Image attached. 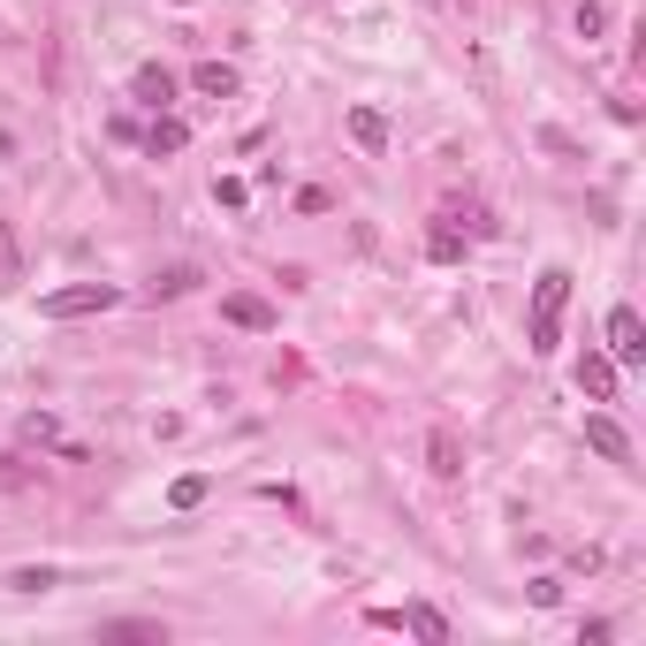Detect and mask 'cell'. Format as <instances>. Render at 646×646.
Returning a JSON list of instances; mask_svg holds the SVG:
<instances>
[{"mask_svg": "<svg viewBox=\"0 0 646 646\" xmlns=\"http://www.w3.org/2000/svg\"><path fill=\"white\" fill-rule=\"evenodd\" d=\"M562 304H570V266H548V274L532 282V320H525V335H532L540 358L562 343Z\"/></svg>", "mask_w": 646, "mask_h": 646, "instance_id": "1", "label": "cell"}, {"mask_svg": "<svg viewBox=\"0 0 646 646\" xmlns=\"http://www.w3.org/2000/svg\"><path fill=\"white\" fill-rule=\"evenodd\" d=\"M115 304H123L115 282H69V290H46L39 312L46 320H91V312H115Z\"/></svg>", "mask_w": 646, "mask_h": 646, "instance_id": "2", "label": "cell"}, {"mask_svg": "<svg viewBox=\"0 0 646 646\" xmlns=\"http://www.w3.org/2000/svg\"><path fill=\"white\" fill-rule=\"evenodd\" d=\"M608 358H616V365H646V320L632 304L608 312Z\"/></svg>", "mask_w": 646, "mask_h": 646, "instance_id": "3", "label": "cell"}, {"mask_svg": "<svg viewBox=\"0 0 646 646\" xmlns=\"http://www.w3.org/2000/svg\"><path fill=\"white\" fill-rule=\"evenodd\" d=\"M586 449H594V457H608V464H624V472H632V433L616 427L608 411H586Z\"/></svg>", "mask_w": 646, "mask_h": 646, "instance_id": "4", "label": "cell"}, {"mask_svg": "<svg viewBox=\"0 0 646 646\" xmlns=\"http://www.w3.org/2000/svg\"><path fill=\"white\" fill-rule=\"evenodd\" d=\"M221 320H228V327H244V335H274V304H266V297H252V290L221 297Z\"/></svg>", "mask_w": 646, "mask_h": 646, "instance_id": "5", "label": "cell"}, {"mask_svg": "<svg viewBox=\"0 0 646 646\" xmlns=\"http://www.w3.org/2000/svg\"><path fill=\"white\" fill-rule=\"evenodd\" d=\"M578 388H586L594 403H616V358H608V350H586V358H578Z\"/></svg>", "mask_w": 646, "mask_h": 646, "instance_id": "6", "label": "cell"}, {"mask_svg": "<svg viewBox=\"0 0 646 646\" xmlns=\"http://www.w3.org/2000/svg\"><path fill=\"white\" fill-rule=\"evenodd\" d=\"M137 145H145L153 160H168V153H183V145H190V129L175 123V115H153V129H137Z\"/></svg>", "mask_w": 646, "mask_h": 646, "instance_id": "7", "label": "cell"}, {"mask_svg": "<svg viewBox=\"0 0 646 646\" xmlns=\"http://www.w3.org/2000/svg\"><path fill=\"white\" fill-rule=\"evenodd\" d=\"M129 91H137V99H145L153 115H160V107H168V99H175V69H160V61H145V69L129 77Z\"/></svg>", "mask_w": 646, "mask_h": 646, "instance_id": "8", "label": "cell"}, {"mask_svg": "<svg viewBox=\"0 0 646 646\" xmlns=\"http://www.w3.org/2000/svg\"><path fill=\"white\" fill-rule=\"evenodd\" d=\"M395 632H419L427 646H449V624H441V608H427V601L395 608Z\"/></svg>", "mask_w": 646, "mask_h": 646, "instance_id": "9", "label": "cell"}, {"mask_svg": "<svg viewBox=\"0 0 646 646\" xmlns=\"http://www.w3.org/2000/svg\"><path fill=\"white\" fill-rule=\"evenodd\" d=\"M464 244H472V236L441 214V221H433V236H427V258H433V266H457V258H464Z\"/></svg>", "mask_w": 646, "mask_h": 646, "instance_id": "10", "label": "cell"}, {"mask_svg": "<svg viewBox=\"0 0 646 646\" xmlns=\"http://www.w3.org/2000/svg\"><path fill=\"white\" fill-rule=\"evenodd\" d=\"M190 91H198V99H236V69H228V61H198V69H190Z\"/></svg>", "mask_w": 646, "mask_h": 646, "instance_id": "11", "label": "cell"}, {"mask_svg": "<svg viewBox=\"0 0 646 646\" xmlns=\"http://www.w3.org/2000/svg\"><path fill=\"white\" fill-rule=\"evenodd\" d=\"M350 137H358L365 153H388V115L381 107H350Z\"/></svg>", "mask_w": 646, "mask_h": 646, "instance_id": "12", "label": "cell"}, {"mask_svg": "<svg viewBox=\"0 0 646 646\" xmlns=\"http://www.w3.org/2000/svg\"><path fill=\"white\" fill-rule=\"evenodd\" d=\"M427 464H433L441 479L464 472V457H457V433H449V427H433V433H427Z\"/></svg>", "mask_w": 646, "mask_h": 646, "instance_id": "13", "label": "cell"}, {"mask_svg": "<svg viewBox=\"0 0 646 646\" xmlns=\"http://www.w3.org/2000/svg\"><path fill=\"white\" fill-rule=\"evenodd\" d=\"M46 586H61L53 562H23V570H8V594H46Z\"/></svg>", "mask_w": 646, "mask_h": 646, "instance_id": "14", "label": "cell"}, {"mask_svg": "<svg viewBox=\"0 0 646 646\" xmlns=\"http://www.w3.org/2000/svg\"><path fill=\"white\" fill-rule=\"evenodd\" d=\"M183 290H198V266H168V274H153V297H183Z\"/></svg>", "mask_w": 646, "mask_h": 646, "instance_id": "15", "label": "cell"}, {"mask_svg": "<svg viewBox=\"0 0 646 646\" xmlns=\"http://www.w3.org/2000/svg\"><path fill=\"white\" fill-rule=\"evenodd\" d=\"M214 198L228 206V214H244V206H252V183H244V175H221V183H214Z\"/></svg>", "mask_w": 646, "mask_h": 646, "instance_id": "16", "label": "cell"}, {"mask_svg": "<svg viewBox=\"0 0 646 646\" xmlns=\"http://www.w3.org/2000/svg\"><path fill=\"white\" fill-rule=\"evenodd\" d=\"M168 502H175V510H198V502H206V479H198V472H183V479L168 487Z\"/></svg>", "mask_w": 646, "mask_h": 646, "instance_id": "17", "label": "cell"}, {"mask_svg": "<svg viewBox=\"0 0 646 646\" xmlns=\"http://www.w3.org/2000/svg\"><path fill=\"white\" fill-rule=\"evenodd\" d=\"M0 274H8V282L23 274V244H16V228H8V214H0Z\"/></svg>", "mask_w": 646, "mask_h": 646, "instance_id": "18", "label": "cell"}, {"mask_svg": "<svg viewBox=\"0 0 646 646\" xmlns=\"http://www.w3.org/2000/svg\"><path fill=\"white\" fill-rule=\"evenodd\" d=\"M23 441H39V449H53V441H61V427H53L46 411H31V419H23Z\"/></svg>", "mask_w": 646, "mask_h": 646, "instance_id": "19", "label": "cell"}, {"mask_svg": "<svg viewBox=\"0 0 646 646\" xmlns=\"http://www.w3.org/2000/svg\"><path fill=\"white\" fill-rule=\"evenodd\" d=\"M601 23H608L601 0H586V8H578V39H601Z\"/></svg>", "mask_w": 646, "mask_h": 646, "instance_id": "20", "label": "cell"}, {"mask_svg": "<svg viewBox=\"0 0 646 646\" xmlns=\"http://www.w3.org/2000/svg\"><path fill=\"white\" fill-rule=\"evenodd\" d=\"M175 8H190V0H175Z\"/></svg>", "mask_w": 646, "mask_h": 646, "instance_id": "21", "label": "cell"}]
</instances>
